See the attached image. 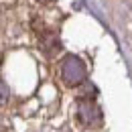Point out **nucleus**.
<instances>
[{
	"label": "nucleus",
	"mask_w": 132,
	"mask_h": 132,
	"mask_svg": "<svg viewBox=\"0 0 132 132\" xmlns=\"http://www.w3.org/2000/svg\"><path fill=\"white\" fill-rule=\"evenodd\" d=\"M41 49L45 51L47 55H55L57 51L61 49V41H59L57 33L43 29V35H41Z\"/></svg>",
	"instance_id": "nucleus-3"
},
{
	"label": "nucleus",
	"mask_w": 132,
	"mask_h": 132,
	"mask_svg": "<svg viewBox=\"0 0 132 132\" xmlns=\"http://www.w3.org/2000/svg\"><path fill=\"white\" fill-rule=\"evenodd\" d=\"M61 77H63V81L67 85H71V87H75V85H79V83L85 81V77H87V67L85 63L81 61V57H77V55H67L65 59H63V63H61Z\"/></svg>",
	"instance_id": "nucleus-1"
},
{
	"label": "nucleus",
	"mask_w": 132,
	"mask_h": 132,
	"mask_svg": "<svg viewBox=\"0 0 132 132\" xmlns=\"http://www.w3.org/2000/svg\"><path fill=\"white\" fill-rule=\"evenodd\" d=\"M39 2H43V4H47V2H51V0H39Z\"/></svg>",
	"instance_id": "nucleus-5"
},
{
	"label": "nucleus",
	"mask_w": 132,
	"mask_h": 132,
	"mask_svg": "<svg viewBox=\"0 0 132 132\" xmlns=\"http://www.w3.org/2000/svg\"><path fill=\"white\" fill-rule=\"evenodd\" d=\"M77 118L85 128H100L102 126V110L92 100H79L77 104Z\"/></svg>",
	"instance_id": "nucleus-2"
},
{
	"label": "nucleus",
	"mask_w": 132,
	"mask_h": 132,
	"mask_svg": "<svg viewBox=\"0 0 132 132\" xmlns=\"http://www.w3.org/2000/svg\"><path fill=\"white\" fill-rule=\"evenodd\" d=\"M6 100H8V89H6V85L0 81V106H4L6 104Z\"/></svg>",
	"instance_id": "nucleus-4"
}]
</instances>
